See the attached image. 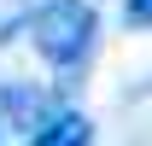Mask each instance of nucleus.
I'll return each instance as SVG.
<instances>
[{"label": "nucleus", "mask_w": 152, "mask_h": 146, "mask_svg": "<svg viewBox=\"0 0 152 146\" xmlns=\"http://www.w3.org/2000/svg\"><path fill=\"white\" fill-rule=\"evenodd\" d=\"M29 41L35 53L53 64L58 76H76L88 58H94V41H99V12L88 0H41L29 6Z\"/></svg>", "instance_id": "obj_1"}, {"label": "nucleus", "mask_w": 152, "mask_h": 146, "mask_svg": "<svg viewBox=\"0 0 152 146\" xmlns=\"http://www.w3.org/2000/svg\"><path fill=\"white\" fill-rule=\"evenodd\" d=\"M29 146H94V123L76 117V111H53V117L29 134Z\"/></svg>", "instance_id": "obj_2"}, {"label": "nucleus", "mask_w": 152, "mask_h": 146, "mask_svg": "<svg viewBox=\"0 0 152 146\" xmlns=\"http://www.w3.org/2000/svg\"><path fill=\"white\" fill-rule=\"evenodd\" d=\"M29 23V0H0V47Z\"/></svg>", "instance_id": "obj_3"}, {"label": "nucleus", "mask_w": 152, "mask_h": 146, "mask_svg": "<svg viewBox=\"0 0 152 146\" xmlns=\"http://www.w3.org/2000/svg\"><path fill=\"white\" fill-rule=\"evenodd\" d=\"M123 18L134 29H152V0H123Z\"/></svg>", "instance_id": "obj_4"}, {"label": "nucleus", "mask_w": 152, "mask_h": 146, "mask_svg": "<svg viewBox=\"0 0 152 146\" xmlns=\"http://www.w3.org/2000/svg\"><path fill=\"white\" fill-rule=\"evenodd\" d=\"M0 146H6V128H0Z\"/></svg>", "instance_id": "obj_5"}]
</instances>
